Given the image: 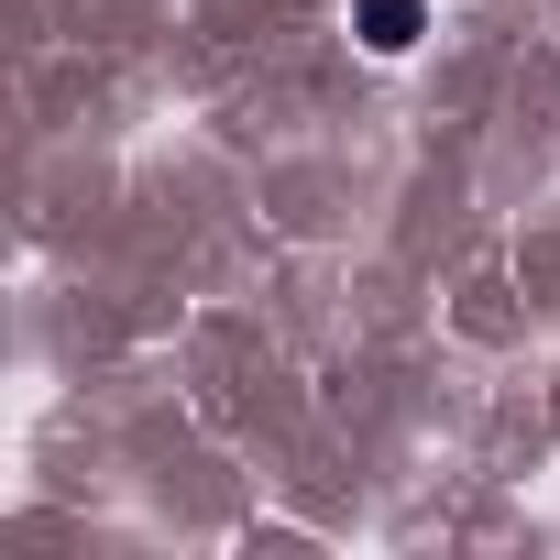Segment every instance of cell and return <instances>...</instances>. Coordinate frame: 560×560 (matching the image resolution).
<instances>
[{"label": "cell", "mask_w": 560, "mask_h": 560, "mask_svg": "<svg viewBox=\"0 0 560 560\" xmlns=\"http://www.w3.org/2000/svg\"><path fill=\"white\" fill-rule=\"evenodd\" d=\"M352 34H363L374 56H407V45L429 34V12H418V0H363V12H352Z\"/></svg>", "instance_id": "6da1fadb"}]
</instances>
